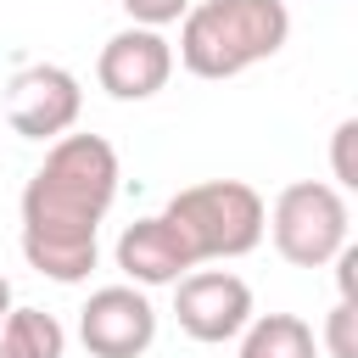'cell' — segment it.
Here are the masks:
<instances>
[{"label":"cell","instance_id":"1","mask_svg":"<svg viewBox=\"0 0 358 358\" xmlns=\"http://www.w3.org/2000/svg\"><path fill=\"white\" fill-rule=\"evenodd\" d=\"M117 151L101 134L50 140L45 162L22 185V257L56 285L90 280L101 257V218L117 201Z\"/></svg>","mask_w":358,"mask_h":358},{"label":"cell","instance_id":"2","mask_svg":"<svg viewBox=\"0 0 358 358\" xmlns=\"http://www.w3.org/2000/svg\"><path fill=\"white\" fill-rule=\"evenodd\" d=\"M291 39L285 0H190L179 17V62L196 78H235Z\"/></svg>","mask_w":358,"mask_h":358},{"label":"cell","instance_id":"3","mask_svg":"<svg viewBox=\"0 0 358 358\" xmlns=\"http://www.w3.org/2000/svg\"><path fill=\"white\" fill-rule=\"evenodd\" d=\"M162 218L185 235L196 263H218V257H246L263 241L268 207L246 179H201V185H185L162 207Z\"/></svg>","mask_w":358,"mask_h":358},{"label":"cell","instance_id":"4","mask_svg":"<svg viewBox=\"0 0 358 358\" xmlns=\"http://www.w3.org/2000/svg\"><path fill=\"white\" fill-rule=\"evenodd\" d=\"M347 196L324 179H296L274 196L268 207V235H274V252L291 263V268H324L341 246H347Z\"/></svg>","mask_w":358,"mask_h":358},{"label":"cell","instance_id":"5","mask_svg":"<svg viewBox=\"0 0 358 358\" xmlns=\"http://www.w3.org/2000/svg\"><path fill=\"white\" fill-rule=\"evenodd\" d=\"M173 319L190 341H235L252 319V285L229 268H190L185 280H173Z\"/></svg>","mask_w":358,"mask_h":358},{"label":"cell","instance_id":"6","mask_svg":"<svg viewBox=\"0 0 358 358\" xmlns=\"http://www.w3.org/2000/svg\"><path fill=\"white\" fill-rule=\"evenodd\" d=\"M78 112H84V90L56 62H34L6 84V123L22 140H62L78 123Z\"/></svg>","mask_w":358,"mask_h":358},{"label":"cell","instance_id":"7","mask_svg":"<svg viewBox=\"0 0 358 358\" xmlns=\"http://www.w3.org/2000/svg\"><path fill=\"white\" fill-rule=\"evenodd\" d=\"M78 341L90 358H140L157 341V308L145 285H101L78 308Z\"/></svg>","mask_w":358,"mask_h":358},{"label":"cell","instance_id":"8","mask_svg":"<svg viewBox=\"0 0 358 358\" xmlns=\"http://www.w3.org/2000/svg\"><path fill=\"white\" fill-rule=\"evenodd\" d=\"M95 78L112 101H151L168 78H173V45L162 39V28H123L101 45L95 56Z\"/></svg>","mask_w":358,"mask_h":358},{"label":"cell","instance_id":"9","mask_svg":"<svg viewBox=\"0 0 358 358\" xmlns=\"http://www.w3.org/2000/svg\"><path fill=\"white\" fill-rule=\"evenodd\" d=\"M117 268L129 274V285H173V280H185L201 263L185 246V235L162 213H151V218H134L117 235Z\"/></svg>","mask_w":358,"mask_h":358},{"label":"cell","instance_id":"10","mask_svg":"<svg viewBox=\"0 0 358 358\" xmlns=\"http://www.w3.org/2000/svg\"><path fill=\"white\" fill-rule=\"evenodd\" d=\"M241 358H313V330L296 313H252L241 330Z\"/></svg>","mask_w":358,"mask_h":358},{"label":"cell","instance_id":"11","mask_svg":"<svg viewBox=\"0 0 358 358\" xmlns=\"http://www.w3.org/2000/svg\"><path fill=\"white\" fill-rule=\"evenodd\" d=\"M0 347H6V358H62L67 352V330L45 308H11L0 319Z\"/></svg>","mask_w":358,"mask_h":358},{"label":"cell","instance_id":"12","mask_svg":"<svg viewBox=\"0 0 358 358\" xmlns=\"http://www.w3.org/2000/svg\"><path fill=\"white\" fill-rule=\"evenodd\" d=\"M324 352L330 358H358V302H336L324 319Z\"/></svg>","mask_w":358,"mask_h":358},{"label":"cell","instance_id":"13","mask_svg":"<svg viewBox=\"0 0 358 358\" xmlns=\"http://www.w3.org/2000/svg\"><path fill=\"white\" fill-rule=\"evenodd\" d=\"M140 28H168V22H179L185 11H190V0H117Z\"/></svg>","mask_w":358,"mask_h":358},{"label":"cell","instance_id":"14","mask_svg":"<svg viewBox=\"0 0 358 358\" xmlns=\"http://www.w3.org/2000/svg\"><path fill=\"white\" fill-rule=\"evenodd\" d=\"M352 140H358V117H347L336 129V145H330V168H336V190H352L358 185V168H352Z\"/></svg>","mask_w":358,"mask_h":358},{"label":"cell","instance_id":"15","mask_svg":"<svg viewBox=\"0 0 358 358\" xmlns=\"http://www.w3.org/2000/svg\"><path fill=\"white\" fill-rule=\"evenodd\" d=\"M330 263H336V285H341V302H358V246L347 241V246H341Z\"/></svg>","mask_w":358,"mask_h":358},{"label":"cell","instance_id":"16","mask_svg":"<svg viewBox=\"0 0 358 358\" xmlns=\"http://www.w3.org/2000/svg\"><path fill=\"white\" fill-rule=\"evenodd\" d=\"M6 313H11V280L0 274V319H6Z\"/></svg>","mask_w":358,"mask_h":358},{"label":"cell","instance_id":"17","mask_svg":"<svg viewBox=\"0 0 358 358\" xmlns=\"http://www.w3.org/2000/svg\"><path fill=\"white\" fill-rule=\"evenodd\" d=\"M0 358H6V347H0Z\"/></svg>","mask_w":358,"mask_h":358}]
</instances>
